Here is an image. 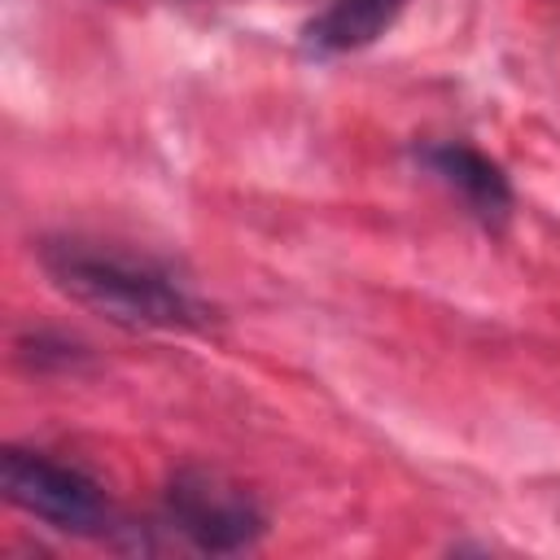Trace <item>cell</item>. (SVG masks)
<instances>
[{"instance_id": "3", "label": "cell", "mask_w": 560, "mask_h": 560, "mask_svg": "<svg viewBox=\"0 0 560 560\" xmlns=\"http://www.w3.org/2000/svg\"><path fill=\"white\" fill-rule=\"evenodd\" d=\"M171 521L206 551H241L258 538L262 512L254 499L214 468H179L166 490Z\"/></svg>"}, {"instance_id": "1", "label": "cell", "mask_w": 560, "mask_h": 560, "mask_svg": "<svg viewBox=\"0 0 560 560\" xmlns=\"http://www.w3.org/2000/svg\"><path fill=\"white\" fill-rule=\"evenodd\" d=\"M44 267L74 302L92 306L96 315L122 328H188L197 319V306L184 289L131 258L101 254L88 245H48Z\"/></svg>"}, {"instance_id": "2", "label": "cell", "mask_w": 560, "mask_h": 560, "mask_svg": "<svg viewBox=\"0 0 560 560\" xmlns=\"http://www.w3.org/2000/svg\"><path fill=\"white\" fill-rule=\"evenodd\" d=\"M0 490L13 508H22L57 529L88 534L105 521V494L92 477H83L79 468L52 464L44 455L18 451V446H9L0 455Z\"/></svg>"}, {"instance_id": "4", "label": "cell", "mask_w": 560, "mask_h": 560, "mask_svg": "<svg viewBox=\"0 0 560 560\" xmlns=\"http://www.w3.org/2000/svg\"><path fill=\"white\" fill-rule=\"evenodd\" d=\"M424 162H429L451 188L464 192V201L472 206L477 219H486V223H494V228L508 219V210H512V188H508L503 171H499L490 158H481V153L468 149V144H433V149H424Z\"/></svg>"}, {"instance_id": "5", "label": "cell", "mask_w": 560, "mask_h": 560, "mask_svg": "<svg viewBox=\"0 0 560 560\" xmlns=\"http://www.w3.org/2000/svg\"><path fill=\"white\" fill-rule=\"evenodd\" d=\"M407 0H337L328 13H319L306 26V44L315 52H350L372 44L376 35H385L394 26V18L402 13Z\"/></svg>"}]
</instances>
